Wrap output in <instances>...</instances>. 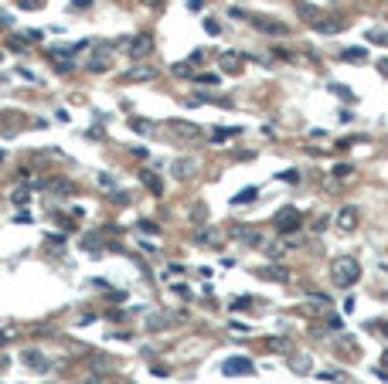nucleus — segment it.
<instances>
[{
	"instance_id": "39",
	"label": "nucleus",
	"mask_w": 388,
	"mask_h": 384,
	"mask_svg": "<svg viewBox=\"0 0 388 384\" xmlns=\"http://www.w3.org/2000/svg\"><path fill=\"white\" fill-rule=\"evenodd\" d=\"M14 221H17V225H31V215H27V211H21V215L14 218Z\"/></svg>"
},
{
	"instance_id": "15",
	"label": "nucleus",
	"mask_w": 388,
	"mask_h": 384,
	"mask_svg": "<svg viewBox=\"0 0 388 384\" xmlns=\"http://www.w3.org/2000/svg\"><path fill=\"white\" fill-rule=\"evenodd\" d=\"M341 61H347V65H361V61H368V51H365V48H344Z\"/></svg>"
},
{
	"instance_id": "4",
	"label": "nucleus",
	"mask_w": 388,
	"mask_h": 384,
	"mask_svg": "<svg viewBox=\"0 0 388 384\" xmlns=\"http://www.w3.org/2000/svg\"><path fill=\"white\" fill-rule=\"evenodd\" d=\"M123 45H126V58L140 61V58H147L153 51V38L150 34H133V38H126Z\"/></svg>"
},
{
	"instance_id": "18",
	"label": "nucleus",
	"mask_w": 388,
	"mask_h": 384,
	"mask_svg": "<svg viewBox=\"0 0 388 384\" xmlns=\"http://www.w3.org/2000/svg\"><path fill=\"white\" fill-rule=\"evenodd\" d=\"M140 181L147 184V187H150V191H153V194H164V184H160L157 170H143V173H140Z\"/></svg>"
},
{
	"instance_id": "29",
	"label": "nucleus",
	"mask_w": 388,
	"mask_h": 384,
	"mask_svg": "<svg viewBox=\"0 0 388 384\" xmlns=\"http://www.w3.org/2000/svg\"><path fill=\"white\" fill-rule=\"evenodd\" d=\"M174 75L187 79V75H191V61H177V65H174Z\"/></svg>"
},
{
	"instance_id": "34",
	"label": "nucleus",
	"mask_w": 388,
	"mask_h": 384,
	"mask_svg": "<svg viewBox=\"0 0 388 384\" xmlns=\"http://www.w3.org/2000/svg\"><path fill=\"white\" fill-rule=\"evenodd\" d=\"M140 231H147V235H160V225H153V221H140Z\"/></svg>"
},
{
	"instance_id": "35",
	"label": "nucleus",
	"mask_w": 388,
	"mask_h": 384,
	"mask_svg": "<svg viewBox=\"0 0 388 384\" xmlns=\"http://www.w3.org/2000/svg\"><path fill=\"white\" fill-rule=\"evenodd\" d=\"M198 82H201V85H218V75H211V72H201V75H198Z\"/></svg>"
},
{
	"instance_id": "26",
	"label": "nucleus",
	"mask_w": 388,
	"mask_h": 384,
	"mask_svg": "<svg viewBox=\"0 0 388 384\" xmlns=\"http://www.w3.org/2000/svg\"><path fill=\"white\" fill-rule=\"evenodd\" d=\"M327 303H331V296H324V293H310V306H317V309H324Z\"/></svg>"
},
{
	"instance_id": "25",
	"label": "nucleus",
	"mask_w": 388,
	"mask_h": 384,
	"mask_svg": "<svg viewBox=\"0 0 388 384\" xmlns=\"http://www.w3.org/2000/svg\"><path fill=\"white\" fill-rule=\"evenodd\" d=\"M221 65L229 68V72H239V55H235V51H225V55H221Z\"/></svg>"
},
{
	"instance_id": "31",
	"label": "nucleus",
	"mask_w": 388,
	"mask_h": 384,
	"mask_svg": "<svg viewBox=\"0 0 388 384\" xmlns=\"http://www.w3.org/2000/svg\"><path fill=\"white\" fill-rule=\"evenodd\" d=\"M249 296H235V299H232V309H249Z\"/></svg>"
},
{
	"instance_id": "5",
	"label": "nucleus",
	"mask_w": 388,
	"mask_h": 384,
	"mask_svg": "<svg viewBox=\"0 0 388 384\" xmlns=\"http://www.w3.org/2000/svg\"><path fill=\"white\" fill-rule=\"evenodd\" d=\"M276 228H279V231H297L300 228V211L297 207H283V211L276 215Z\"/></svg>"
},
{
	"instance_id": "10",
	"label": "nucleus",
	"mask_w": 388,
	"mask_h": 384,
	"mask_svg": "<svg viewBox=\"0 0 388 384\" xmlns=\"http://www.w3.org/2000/svg\"><path fill=\"white\" fill-rule=\"evenodd\" d=\"M310 27H313L317 34H327V38H331V34L341 31V21H337V17H324V14H320L317 21H310Z\"/></svg>"
},
{
	"instance_id": "36",
	"label": "nucleus",
	"mask_w": 388,
	"mask_h": 384,
	"mask_svg": "<svg viewBox=\"0 0 388 384\" xmlns=\"http://www.w3.org/2000/svg\"><path fill=\"white\" fill-rule=\"evenodd\" d=\"M174 293L181 296V299H191V289H187V286H177V283H174Z\"/></svg>"
},
{
	"instance_id": "27",
	"label": "nucleus",
	"mask_w": 388,
	"mask_h": 384,
	"mask_svg": "<svg viewBox=\"0 0 388 384\" xmlns=\"http://www.w3.org/2000/svg\"><path fill=\"white\" fill-rule=\"evenodd\" d=\"M205 31L211 34V38H218V34H221V24H218L215 17H205Z\"/></svg>"
},
{
	"instance_id": "14",
	"label": "nucleus",
	"mask_w": 388,
	"mask_h": 384,
	"mask_svg": "<svg viewBox=\"0 0 388 384\" xmlns=\"http://www.w3.org/2000/svg\"><path fill=\"white\" fill-rule=\"evenodd\" d=\"M41 191H55V194H72V184L65 181V177H48V181L38 184Z\"/></svg>"
},
{
	"instance_id": "3",
	"label": "nucleus",
	"mask_w": 388,
	"mask_h": 384,
	"mask_svg": "<svg viewBox=\"0 0 388 384\" xmlns=\"http://www.w3.org/2000/svg\"><path fill=\"white\" fill-rule=\"evenodd\" d=\"M334 225H337V231L351 235V231H358V225H361V211H358L354 204H344L341 211L334 215Z\"/></svg>"
},
{
	"instance_id": "41",
	"label": "nucleus",
	"mask_w": 388,
	"mask_h": 384,
	"mask_svg": "<svg viewBox=\"0 0 388 384\" xmlns=\"http://www.w3.org/2000/svg\"><path fill=\"white\" fill-rule=\"evenodd\" d=\"M21 7H27V11H35V7H38V0H21Z\"/></svg>"
},
{
	"instance_id": "6",
	"label": "nucleus",
	"mask_w": 388,
	"mask_h": 384,
	"mask_svg": "<svg viewBox=\"0 0 388 384\" xmlns=\"http://www.w3.org/2000/svg\"><path fill=\"white\" fill-rule=\"evenodd\" d=\"M221 371L229 374V377H235V374H252V371H255V364H252L249 357H232V361L221 364Z\"/></svg>"
},
{
	"instance_id": "43",
	"label": "nucleus",
	"mask_w": 388,
	"mask_h": 384,
	"mask_svg": "<svg viewBox=\"0 0 388 384\" xmlns=\"http://www.w3.org/2000/svg\"><path fill=\"white\" fill-rule=\"evenodd\" d=\"M140 4H147V7H157L160 0H140Z\"/></svg>"
},
{
	"instance_id": "8",
	"label": "nucleus",
	"mask_w": 388,
	"mask_h": 384,
	"mask_svg": "<svg viewBox=\"0 0 388 384\" xmlns=\"http://www.w3.org/2000/svg\"><path fill=\"white\" fill-rule=\"evenodd\" d=\"M157 75V68L153 65H133V68H126L123 72V82H150Z\"/></svg>"
},
{
	"instance_id": "20",
	"label": "nucleus",
	"mask_w": 388,
	"mask_h": 384,
	"mask_svg": "<svg viewBox=\"0 0 388 384\" xmlns=\"http://www.w3.org/2000/svg\"><path fill=\"white\" fill-rule=\"evenodd\" d=\"M198 241H205V245H218V241H221V231H218V228H201V231H198Z\"/></svg>"
},
{
	"instance_id": "19",
	"label": "nucleus",
	"mask_w": 388,
	"mask_h": 384,
	"mask_svg": "<svg viewBox=\"0 0 388 384\" xmlns=\"http://www.w3.org/2000/svg\"><path fill=\"white\" fill-rule=\"evenodd\" d=\"M174 317L171 313H157V317H147V330H164V327H171Z\"/></svg>"
},
{
	"instance_id": "32",
	"label": "nucleus",
	"mask_w": 388,
	"mask_h": 384,
	"mask_svg": "<svg viewBox=\"0 0 388 384\" xmlns=\"http://www.w3.org/2000/svg\"><path fill=\"white\" fill-rule=\"evenodd\" d=\"M351 163H337V167H334V177H351Z\"/></svg>"
},
{
	"instance_id": "45",
	"label": "nucleus",
	"mask_w": 388,
	"mask_h": 384,
	"mask_svg": "<svg viewBox=\"0 0 388 384\" xmlns=\"http://www.w3.org/2000/svg\"><path fill=\"white\" fill-rule=\"evenodd\" d=\"M381 357H385V367H388V351H385V354H381Z\"/></svg>"
},
{
	"instance_id": "2",
	"label": "nucleus",
	"mask_w": 388,
	"mask_h": 384,
	"mask_svg": "<svg viewBox=\"0 0 388 384\" xmlns=\"http://www.w3.org/2000/svg\"><path fill=\"white\" fill-rule=\"evenodd\" d=\"M252 24H255V31L269 34V38H286V34H293L286 21H276V17H266V14H255V17H252Z\"/></svg>"
},
{
	"instance_id": "23",
	"label": "nucleus",
	"mask_w": 388,
	"mask_h": 384,
	"mask_svg": "<svg viewBox=\"0 0 388 384\" xmlns=\"http://www.w3.org/2000/svg\"><path fill=\"white\" fill-rule=\"evenodd\" d=\"M368 41H371V45H381V48H388V31L375 27V31H368Z\"/></svg>"
},
{
	"instance_id": "13",
	"label": "nucleus",
	"mask_w": 388,
	"mask_h": 384,
	"mask_svg": "<svg viewBox=\"0 0 388 384\" xmlns=\"http://www.w3.org/2000/svg\"><path fill=\"white\" fill-rule=\"evenodd\" d=\"M255 275H263L269 283H289V272H286L283 265H266V269H259Z\"/></svg>"
},
{
	"instance_id": "44",
	"label": "nucleus",
	"mask_w": 388,
	"mask_h": 384,
	"mask_svg": "<svg viewBox=\"0 0 388 384\" xmlns=\"http://www.w3.org/2000/svg\"><path fill=\"white\" fill-rule=\"evenodd\" d=\"M75 7H89V0H75Z\"/></svg>"
},
{
	"instance_id": "37",
	"label": "nucleus",
	"mask_w": 388,
	"mask_h": 384,
	"mask_svg": "<svg viewBox=\"0 0 388 384\" xmlns=\"http://www.w3.org/2000/svg\"><path fill=\"white\" fill-rule=\"evenodd\" d=\"M24 41H41V31H38V27H31V31L24 34Z\"/></svg>"
},
{
	"instance_id": "17",
	"label": "nucleus",
	"mask_w": 388,
	"mask_h": 384,
	"mask_svg": "<svg viewBox=\"0 0 388 384\" xmlns=\"http://www.w3.org/2000/svg\"><path fill=\"white\" fill-rule=\"evenodd\" d=\"M266 351H273V354H289V351H293V343H289L286 337H269V340H266Z\"/></svg>"
},
{
	"instance_id": "40",
	"label": "nucleus",
	"mask_w": 388,
	"mask_h": 384,
	"mask_svg": "<svg viewBox=\"0 0 388 384\" xmlns=\"http://www.w3.org/2000/svg\"><path fill=\"white\" fill-rule=\"evenodd\" d=\"M375 327V333H381V337H388V323H371Z\"/></svg>"
},
{
	"instance_id": "11",
	"label": "nucleus",
	"mask_w": 388,
	"mask_h": 384,
	"mask_svg": "<svg viewBox=\"0 0 388 384\" xmlns=\"http://www.w3.org/2000/svg\"><path fill=\"white\" fill-rule=\"evenodd\" d=\"M167 126H171V129H174L177 136H184V139H198V136H201V126H194V123H184V119H171Z\"/></svg>"
},
{
	"instance_id": "33",
	"label": "nucleus",
	"mask_w": 388,
	"mask_h": 384,
	"mask_svg": "<svg viewBox=\"0 0 388 384\" xmlns=\"http://www.w3.org/2000/svg\"><path fill=\"white\" fill-rule=\"evenodd\" d=\"M133 129H137V133H150L153 123H147V119H133Z\"/></svg>"
},
{
	"instance_id": "1",
	"label": "nucleus",
	"mask_w": 388,
	"mask_h": 384,
	"mask_svg": "<svg viewBox=\"0 0 388 384\" xmlns=\"http://www.w3.org/2000/svg\"><path fill=\"white\" fill-rule=\"evenodd\" d=\"M331 279L334 286H341V289H351V286L361 283V262L354 259V255H341V259L331 262Z\"/></svg>"
},
{
	"instance_id": "22",
	"label": "nucleus",
	"mask_w": 388,
	"mask_h": 384,
	"mask_svg": "<svg viewBox=\"0 0 388 384\" xmlns=\"http://www.w3.org/2000/svg\"><path fill=\"white\" fill-rule=\"evenodd\" d=\"M239 133H242V129H225V126H218V129H211V136H215L211 143H225L229 136H239Z\"/></svg>"
},
{
	"instance_id": "38",
	"label": "nucleus",
	"mask_w": 388,
	"mask_h": 384,
	"mask_svg": "<svg viewBox=\"0 0 388 384\" xmlns=\"http://www.w3.org/2000/svg\"><path fill=\"white\" fill-rule=\"evenodd\" d=\"M337 119H341V123H351L354 113H351V109H341V113H337Z\"/></svg>"
},
{
	"instance_id": "9",
	"label": "nucleus",
	"mask_w": 388,
	"mask_h": 384,
	"mask_svg": "<svg viewBox=\"0 0 388 384\" xmlns=\"http://www.w3.org/2000/svg\"><path fill=\"white\" fill-rule=\"evenodd\" d=\"M24 367L27 371H51V361H48L45 354H38V351H24Z\"/></svg>"
},
{
	"instance_id": "30",
	"label": "nucleus",
	"mask_w": 388,
	"mask_h": 384,
	"mask_svg": "<svg viewBox=\"0 0 388 384\" xmlns=\"http://www.w3.org/2000/svg\"><path fill=\"white\" fill-rule=\"evenodd\" d=\"M11 201H14V204H21V207H24V204L31 201V194H27V191H14V194H11Z\"/></svg>"
},
{
	"instance_id": "16",
	"label": "nucleus",
	"mask_w": 388,
	"mask_h": 384,
	"mask_svg": "<svg viewBox=\"0 0 388 384\" xmlns=\"http://www.w3.org/2000/svg\"><path fill=\"white\" fill-rule=\"evenodd\" d=\"M289 371L293 374H310L313 364H310V357H303V354H293V357H289Z\"/></svg>"
},
{
	"instance_id": "21",
	"label": "nucleus",
	"mask_w": 388,
	"mask_h": 384,
	"mask_svg": "<svg viewBox=\"0 0 388 384\" xmlns=\"http://www.w3.org/2000/svg\"><path fill=\"white\" fill-rule=\"evenodd\" d=\"M259 197V187H242L235 197H232V204H249V201H255Z\"/></svg>"
},
{
	"instance_id": "24",
	"label": "nucleus",
	"mask_w": 388,
	"mask_h": 384,
	"mask_svg": "<svg viewBox=\"0 0 388 384\" xmlns=\"http://www.w3.org/2000/svg\"><path fill=\"white\" fill-rule=\"evenodd\" d=\"M89 367H92V371H99V374H106V371H109V361H106L103 354H95V357L89 361Z\"/></svg>"
},
{
	"instance_id": "42",
	"label": "nucleus",
	"mask_w": 388,
	"mask_h": 384,
	"mask_svg": "<svg viewBox=\"0 0 388 384\" xmlns=\"http://www.w3.org/2000/svg\"><path fill=\"white\" fill-rule=\"evenodd\" d=\"M11 337H14V330H7V333H0V347H4V343H7Z\"/></svg>"
},
{
	"instance_id": "28",
	"label": "nucleus",
	"mask_w": 388,
	"mask_h": 384,
	"mask_svg": "<svg viewBox=\"0 0 388 384\" xmlns=\"http://www.w3.org/2000/svg\"><path fill=\"white\" fill-rule=\"evenodd\" d=\"M324 323H327L331 330H344V320L337 317V313H327V317H324Z\"/></svg>"
},
{
	"instance_id": "12",
	"label": "nucleus",
	"mask_w": 388,
	"mask_h": 384,
	"mask_svg": "<svg viewBox=\"0 0 388 384\" xmlns=\"http://www.w3.org/2000/svg\"><path fill=\"white\" fill-rule=\"evenodd\" d=\"M232 238L242 245H263V231H252V228H232Z\"/></svg>"
},
{
	"instance_id": "7",
	"label": "nucleus",
	"mask_w": 388,
	"mask_h": 384,
	"mask_svg": "<svg viewBox=\"0 0 388 384\" xmlns=\"http://www.w3.org/2000/svg\"><path fill=\"white\" fill-rule=\"evenodd\" d=\"M171 173L177 177V181H191L194 173H198V160H194V157H184V160H177V163L171 167Z\"/></svg>"
}]
</instances>
